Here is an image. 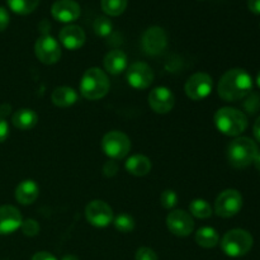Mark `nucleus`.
<instances>
[{
    "label": "nucleus",
    "instance_id": "obj_1",
    "mask_svg": "<svg viewBox=\"0 0 260 260\" xmlns=\"http://www.w3.org/2000/svg\"><path fill=\"white\" fill-rule=\"evenodd\" d=\"M253 89V79L244 69H231L226 71L217 85L218 95L226 102L241 101Z\"/></svg>",
    "mask_w": 260,
    "mask_h": 260
},
{
    "label": "nucleus",
    "instance_id": "obj_2",
    "mask_svg": "<svg viewBox=\"0 0 260 260\" xmlns=\"http://www.w3.org/2000/svg\"><path fill=\"white\" fill-rule=\"evenodd\" d=\"M259 149L249 137H236L228 147V160L236 169H244L254 164Z\"/></svg>",
    "mask_w": 260,
    "mask_h": 260
},
{
    "label": "nucleus",
    "instance_id": "obj_3",
    "mask_svg": "<svg viewBox=\"0 0 260 260\" xmlns=\"http://www.w3.org/2000/svg\"><path fill=\"white\" fill-rule=\"evenodd\" d=\"M109 86L111 84L107 74L99 68H90L81 78L80 93L85 99L98 101L108 94Z\"/></svg>",
    "mask_w": 260,
    "mask_h": 260
},
{
    "label": "nucleus",
    "instance_id": "obj_4",
    "mask_svg": "<svg viewBox=\"0 0 260 260\" xmlns=\"http://www.w3.org/2000/svg\"><path fill=\"white\" fill-rule=\"evenodd\" d=\"M215 124L221 134L230 137H236L246 129L248 118L239 109L225 107L216 112Z\"/></svg>",
    "mask_w": 260,
    "mask_h": 260
},
{
    "label": "nucleus",
    "instance_id": "obj_5",
    "mask_svg": "<svg viewBox=\"0 0 260 260\" xmlns=\"http://www.w3.org/2000/svg\"><path fill=\"white\" fill-rule=\"evenodd\" d=\"M253 236L243 229H234L228 231L221 240V249L231 258H240L246 255L253 248Z\"/></svg>",
    "mask_w": 260,
    "mask_h": 260
},
{
    "label": "nucleus",
    "instance_id": "obj_6",
    "mask_svg": "<svg viewBox=\"0 0 260 260\" xmlns=\"http://www.w3.org/2000/svg\"><path fill=\"white\" fill-rule=\"evenodd\" d=\"M102 150L109 159H124L131 150V141L123 132L111 131L102 139Z\"/></svg>",
    "mask_w": 260,
    "mask_h": 260
},
{
    "label": "nucleus",
    "instance_id": "obj_7",
    "mask_svg": "<svg viewBox=\"0 0 260 260\" xmlns=\"http://www.w3.org/2000/svg\"><path fill=\"white\" fill-rule=\"evenodd\" d=\"M243 207V196L236 189H226L218 194L215 202V212L223 218L234 217Z\"/></svg>",
    "mask_w": 260,
    "mask_h": 260
},
{
    "label": "nucleus",
    "instance_id": "obj_8",
    "mask_svg": "<svg viewBox=\"0 0 260 260\" xmlns=\"http://www.w3.org/2000/svg\"><path fill=\"white\" fill-rule=\"evenodd\" d=\"M212 78L206 73H196L185 83V94L192 101H203L212 91Z\"/></svg>",
    "mask_w": 260,
    "mask_h": 260
},
{
    "label": "nucleus",
    "instance_id": "obj_9",
    "mask_svg": "<svg viewBox=\"0 0 260 260\" xmlns=\"http://www.w3.org/2000/svg\"><path fill=\"white\" fill-rule=\"evenodd\" d=\"M35 53L45 65H53L61 57V47L52 36L43 35L36 41Z\"/></svg>",
    "mask_w": 260,
    "mask_h": 260
},
{
    "label": "nucleus",
    "instance_id": "obj_10",
    "mask_svg": "<svg viewBox=\"0 0 260 260\" xmlns=\"http://www.w3.org/2000/svg\"><path fill=\"white\" fill-rule=\"evenodd\" d=\"M85 217L90 225L95 228H106L113 221V211L104 201L95 200L85 207Z\"/></svg>",
    "mask_w": 260,
    "mask_h": 260
},
{
    "label": "nucleus",
    "instance_id": "obj_11",
    "mask_svg": "<svg viewBox=\"0 0 260 260\" xmlns=\"http://www.w3.org/2000/svg\"><path fill=\"white\" fill-rule=\"evenodd\" d=\"M168 37L161 27H150L144 32L141 38L142 50L150 56H156L167 48Z\"/></svg>",
    "mask_w": 260,
    "mask_h": 260
},
{
    "label": "nucleus",
    "instance_id": "obj_12",
    "mask_svg": "<svg viewBox=\"0 0 260 260\" xmlns=\"http://www.w3.org/2000/svg\"><path fill=\"white\" fill-rule=\"evenodd\" d=\"M127 81L132 88L137 90L149 88L154 81V71L147 63L135 62L127 68Z\"/></svg>",
    "mask_w": 260,
    "mask_h": 260
},
{
    "label": "nucleus",
    "instance_id": "obj_13",
    "mask_svg": "<svg viewBox=\"0 0 260 260\" xmlns=\"http://www.w3.org/2000/svg\"><path fill=\"white\" fill-rule=\"evenodd\" d=\"M167 225L170 233L180 238L190 235L194 230V221L192 216L183 210H175L170 212L167 217Z\"/></svg>",
    "mask_w": 260,
    "mask_h": 260
},
{
    "label": "nucleus",
    "instance_id": "obj_14",
    "mask_svg": "<svg viewBox=\"0 0 260 260\" xmlns=\"http://www.w3.org/2000/svg\"><path fill=\"white\" fill-rule=\"evenodd\" d=\"M149 104L155 113H169L175 104L174 94L167 86H157L150 91Z\"/></svg>",
    "mask_w": 260,
    "mask_h": 260
},
{
    "label": "nucleus",
    "instance_id": "obj_15",
    "mask_svg": "<svg viewBox=\"0 0 260 260\" xmlns=\"http://www.w3.org/2000/svg\"><path fill=\"white\" fill-rule=\"evenodd\" d=\"M80 5L75 0H57L51 8V14L61 23H71L80 17Z\"/></svg>",
    "mask_w": 260,
    "mask_h": 260
},
{
    "label": "nucleus",
    "instance_id": "obj_16",
    "mask_svg": "<svg viewBox=\"0 0 260 260\" xmlns=\"http://www.w3.org/2000/svg\"><path fill=\"white\" fill-rule=\"evenodd\" d=\"M23 218L18 208L13 206L0 207V235H9L20 229Z\"/></svg>",
    "mask_w": 260,
    "mask_h": 260
},
{
    "label": "nucleus",
    "instance_id": "obj_17",
    "mask_svg": "<svg viewBox=\"0 0 260 260\" xmlns=\"http://www.w3.org/2000/svg\"><path fill=\"white\" fill-rule=\"evenodd\" d=\"M58 40L62 46L68 50H79L85 43V32L81 27L74 24H69L60 30Z\"/></svg>",
    "mask_w": 260,
    "mask_h": 260
},
{
    "label": "nucleus",
    "instance_id": "obj_18",
    "mask_svg": "<svg viewBox=\"0 0 260 260\" xmlns=\"http://www.w3.org/2000/svg\"><path fill=\"white\" fill-rule=\"evenodd\" d=\"M40 194V187L37 183L32 179H25L18 184L17 189H15V200L20 203V205H32Z\"/></svg>",
    "mask_w": 260,
    "mask_h": 260
},
{
    "label": "nucleus",
    "instance_id": "obj_19",
    "mask_svg": "<svg viewBox=\"0 0 260 260\" xmlns=\"http://www.w3.org/2000/svg\"><path fill=\"white\" fill-rule=\"evenodd\" d=\"M127 65H128L127 56L121 50L111 51L104 57V68L112 75H118L123 73L124 70H127Z\"/></svg>",
    "mask_w": 260,
    "mask_h": 260
},
{
    "label": "nucleus",
    "instance_id": "obj_20",
    "mask_svg": "<svg viewBox=\"0 0 260 260\" xmlns=\"http://www.w3.org/2000/svg\"><path fill=\"white\" fill-rule=\"evenodd\" d=\"M126 170L135 177H144L151 172V160L145 155H132L126 161Z\"/></svg>",
    "mask_w": 260,
    "mask_h": 260
},
{
    "label": "nucleus",
    "instance_id": "obj_21",
    "mask_svg": "<svg viewBox=\"0 0 260 260\" xmlns=\"http://www.w3.org/2000/svg\"><path fill=\"white\" fill-rule=\"evenodd\" d=\"M12 122L14 127L22 131H27V129L33 128L38 122V116L33 109L29 108H22L18 109L12 117Z\"/></svg>",
    "mask_w": 260,
    "mask_h": 260
},
{
    "label": "nucleus",
    "instance_id": "obj_22",
    "mask_svg": "<svg viewBox=\"0 0 260 260\" xmlns=\"http://www.w3.org/2000/svg\"><path fill=\"white\" fill-rule=\"evenodd\" d=\"M51 99H52V103L56 107L68 108V107H71L73 104L76 103L78 93H76L75 89L70 88V86H60V88H56L52 91Z\"/></svg>",
    "mask_w": 260,
    "mask_h": 260
},
{
    "label": "nucleus",
    "instance_id": "obj_23",
    "mask_svg": "<svg viewBox=\"0 0 260 260\" xmlns=\"http://www.w3.org/2000/svg\"><path fill=\"white\" fill-rule=\"evenodd\" d=\"M196 241L202 248L211 249L217 245L218 241H220V236H218V233L215 229L210 228V226H205V228H201L197 231V234H196Z\"/></svg>",
    "mask_w": 260,
    "mask_h": 260
},
{
    "label": "nucleus",
    "instance_id": "obj_24",
    "mask_svg": "<svg viewBox=\"0 0 260 260\" xmlns=\"http://www.w3.org/2000/svg\"><path fill=\"white\" fill-rule=\"evenodd\" d=\"M12 12L20 15H27L35 12L40 4V0H7Z\"/></svg>",
    "mask_w": 260,
    "mask_h": 260
},
{
    "label": "nucleus",
    "instance_id": "obj_25",
    "mask_svg": "<svg viewBox=\"0 0 260 260\" xmlns=\"http://www.w3.org/2000/svg\"><path fill=\"white\" fill-rule=\"evenodd\" d=\"M190 215L197 218H208L212 215V208L210 203L205 200H194L189 205Z\"/></svg>",
    "mask_w": 260,
    "mask_h": 260
},
{
    "label": "nucleus",
    "instance_id": "obj_26",
    "mask_svg": "<svg viewBox=\"0 0 260 260\" xmlns=\"http://www.w3.org/2000/svg\"><path fill=\"white\" fill-rule=\"evenodd\" d=\"M128 0H102V9L111 17L121 15L126 10Z\"/></svg>",
    "mask_w": 260,
    "mask_h": 260
},
{
    "label": "nucleus",
    "instance_id": "obj_27",
    "mask_svg": "<svg viewBox=\"0 0 260 260\" xmlns=\"http://www.w3.org/2000/svg\"><path fill=\"white\" fill-rule=\"evenodd\" d=\"M114 228L122 234L132 233L135 229V220L132 216L127 215V213H121L117 217L113 218Z\"/></svg>",
    "mask_w": 260,
    "mask_h": 260
},
{
    "label": "nucleus",
    "instance_id": "obj_28",
    "mask_svg": "<svg viewBox=\"0 0 260 260\" xmlns=\"http://www.w3.org/2000/svg\"><path fill=\"white\" fill-rule=\"evenodd\" d=\"M93 28L96 36L107 37V36L111 35L112 30H113V24H112V22L107 17H99L96 18L95 22H94Z\"/></svg>",
    "mask_w": 260,
    "mask_h": 260
},
{
    "label": "nucleus",
    "instance_id": "obj_29",
    "mask_svg": "<svg viewBox=\"0 0 260 260\" xmlns=\"http://www.w3.org/2000/svg\"><path fill=\"white\" fill-rule=\"evenodd\" d=\"M160 203L167 210H172L178 203V194L172 189H165L160 196Z\"/></svg>",
    "mask_w": 260,
    "mask_h": 260
},
{
    "label": "nucleus",
    "instance_id": "obj_30",
    "mask_svg": "<svg viewBox=\"0 0 260 260\" xmlns=\"http://www.w3.org/2000/svg\"><path fill=\"white\" fill-rule=\"evenodd\" d=\"M20 229H22L23 234H24L25 236H29V238L36 236L40 233V225H38L37 221L33 220V218H27V220L23 221L22 225H20Z\"/></svg>",
    "mask_w": 260,
    "mask_h": 260
},
{
    "label": "nucleus",
    "instance_id": "obj_31",
    "mask_svg": "<svg viewBox=\"0 0 260 260\" xmlns=\"http://www.w3.org/2000/svg\"><path fill=\"white\" fill-rule=\"evenodd\" d=\"M136 260H157V255L152 249L144 246L136 251Z\"/></svg>",
    "mask_w": 260,
    "mask_h": 260
},
{
    "label": "nucleus",
    "instance_id": "obj_32",
    "mask_svg": "<svg viewBox=\"0 0 260 260\" xmlns=\"http://www.w3.org/2000/svg\"><path fill=\"white\" fill-rule=\"evenodd\" d=\"M9 13L5 8L0 7V32H3L4 29H7V27L9 25Z\"/></svg>",
    "mask_w": 260,
    "mask_h": 260
},
{
    "label": "nucleus",
    "instance_id": "obj_33",
    "mask_svg": "<svg viewBox=\"0 0 260 260\" xmlns=\"http://www.w3.org/2000/svg\"><path fill=\"white\" fill-rule=\"evenodd\" d=\"M9 136V126L3 117H0V144L4 142Z\"/></svg>",
    "mask_w": 260,
    "mask_h": 260
},
{
    "label": "nucleus",
    "instance_id": "obj_34",
    "mask_svg": "<svg viewBox=\"0 0 260 260\" xmlns=\"http://www.w3.org/2000/svg\"><path fill=\"white\" fill-rule=\"evenodd\" d=\"M32 260H57V259H56V256H53L51 253H47V251H40V253L33 255Z\"/></svg>",
    "mask_w": 260,
    "mask_h": 260
},
{
    "label": "nucleus",
    "instance_id": "obj_35",
    "mask_svg": "<svg viewBox=\"0 0 260 260\" xmlns=\"http://www.w3.org/2000/svg\"><path fill=\"white\" fill-rule=\"evenodd\" d=\"M248 7L251 13L260 14V0H248Z\"/></svg>",
    "mask_w": 260,
    "mask_h": 260
},
{
    "label": "nucleus",
    "instance_id": "obj_36",
    "mask_svg": "<svg viewBox=\"0 0 260 260\" xmlns=\"http://www.w3.org/2000/svg\"><path fill=\"white\" fill-rule=\"evenodd\" d=\"M253 134H254V137L256 139V141L260 142V117L258 119H256L255 123H254Z\"/></svg>",
    "mask_w": 260,
    "mask_h": 260
},
{
    "label": "nucleus",
    "instance_id": "obj_37",
    "mask_svg": "<svg viewBox=\"0 0 260 260\" xmlns=\"http://www.w3.org/2000/svg\"><path fill=\"white\" fill-rule=\"evenodd\" d=\"M254 164H255V168L260 172V152L258 154V156H256V159H255V161H254Z\"/></svg>",
    "mask_w": 260,
    "mask_h": 260
},
{
    "label": "nucleus",
    "instance_id": "obj_38",
    "mask_svg": "<svg viewBox=\"0 0 260 260\" xmlns=\"http://www.w3.org/2000/svg\"><path fill=\"white\" fill-rule=\"evenodd\" d=\"M61 260H79V259L74 255H65Z\"/></svg>",
    "mask_w": 260,
    "mask_h": 260
},
{
    "label": "nucleus",
    "instance_id": "obj_39",
    "mask_svg": "<svg viewBox=\"0 0 260 260\" xmlns=\"http://www.w3.org/2000/svg\"><path fill=\"white\" fill-rule=\"evenodd\" d=\"M256 85L260 88V70H259V73L256 74Z\"/></svg>",
    "mask_w": 260,
    "mask_h": 260
}]
</instances>
